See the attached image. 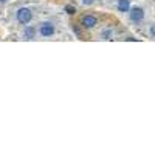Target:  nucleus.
<instances>
[{"instance_id": "nucleus-7", "label": "nucleus", "mask_w": 155, "mask_h": 155, "mask_svg": "<svg viewBox=\"0 0 155 155\" xmlns=\"http://www.w3.org/2000/svg\"><path fill=\"white\" fill-rule=\"evenodd\" d=\"M65 12H67V14H74L76 8H74L73 5H67V6H65Z\"/></svg>"}, {"instance_id": "nucleus-4", "label": "nucleus", "mask_w": 155, "mask_h": 155, "mask_svg": "<svg viewBox=\"0 0 155 155\" xmlns=\"http://www.w3.org/2000/svg\"><path fill=\"white\" fill-rule=\"evenodd\" d=\"M129 11H130V20H134V22H140V20H143V19H144V9H143V8L135 6V8L129 9Z\"/></svg>"}, {"instance_id": "nucleus-11", "label": "nucleus", "mask_w": 155, "mask_h": 155, "mask_svg": "<svg viewBox=\"0 0 155 155\" xmlns=\"http://www.w3.org/2000/svg\"><path fill=\"white\" fill-rule=\"evenodd\" d=\"M0 2H6V0H0Z\"/></svg>"}, {"instance_id": "nucleus-9", "label": "nucleus", "mask_w": 155, "mask_h": 155, "mask_svg": "<svg viewBox=\"0 0 155 155\" xmlns=\"http://www.w3.org/2000/svg\"><path fill=\"white\" fill-rule=\"evenodd\" d=\"M93 2H95V0H82V3H84V5H92Z\"/></svg>"}, {"instance_id": "nucleus-1", "label": "nucleus", "mask_w": 155, "mask_h": 155, "mask_svg": "<svg viewBox=\"0 0 155 155\" xmlns=\"http://www.w3.org/2000/svg\"><path fill=\"white\" fill-rule=\"evenodd\" d=\"M16 17H17V22H19V23L28 25V23L31 22V19H33V12H31V9H28V8H20V9L17 11Z\"/></svg>"}, {"instance_id": "nucleus-3", "label": "nucleus", "mask_w": 155, "mask_h": 155, "mask_svg": "<svg viewBox=\"0 0 155 155\" xmlns=\"http://www.w3.org/2000/svg\"><path fill=\"white\" fill-rule=\"evenodd\" d=\"M96 23H98V19L95 17V16H84L82 19H81V25H82V28H85V30H92V28H95L96 27Z\"/></svg>"}, {"instance_id": "nucleus-2", "label": "nucleus", "mask_w": 155, "mask_h": 155, "mask_svg": "<svg viewBox=\"0 0 155 155\" xmlns=\"http://www.w3.org/2000/svg\"><path fill=\"white\" fill-rule=\"evenodd\" d=\"M54 25L51 23V22H44L42 25H41V28H39V33H41V36H44V37H51L54 34Z\"/></svg>"}, {"instance_id": "nucleus-5", "label": "nucleus", "mask_w": 155, "mask_h": 155, "mask_svg": "<svg viewBox=\"0 0 155 155\" xmlns=\"http://www.w3.org/2000/svg\"><path fill=\"white\" fill-rule=\"evenodd\" d=\"M23 36H25V39H28V41H33L34 36H36V28H34V27H31V25H28V27H25Z\"/></svg>"}, {"instance_id": "nucleus-6", "label": "nucleus", "mask_w": 155, "mask_h": 155, "mask_svg": "<svg viewBox=\"0 0 155 155\" xmlns=\"http://www.w3.org/2000/svg\"><path fill=\"white\" fill-rule=\"evenodd\" d=\"M130 9V0H118V11L120 12H127Z\"/></svg>"}, {"instance_id": "nucleus-8", "label": "nucleus", "mask_w": 155, "mask_h": 155, "mask_svg": "<svg viewBox=\"0 0 155 155\" xmlns=\"http://www.w3.org/2000/svg\"><path fill=\"white\" fill-rule=\"evenodd\" d=\"M112 36V30H106L104 33H102V39H106V41H109Z\"/></svg>"}, {"instance_id": "nucleus-10", "label": "nucleus", "mask_w": 155, "mask_h": 155, "mask_svg": "<svg viewBox=\"0 0 155 155\" xmlns=\"http://www.w3.org/2000/svg\"><path fill=\"white\" fill-rule=\"evenodd\" d=\"M150 34H152V36L155 37V23H153L152 27H150Z\"/></svg>"}]
</instances>
